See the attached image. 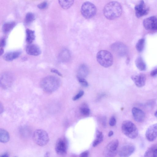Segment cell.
I'll use <instances>...</instances> for the list:
<instances>
[{
	"instance_id": "1",
	"label": "cell",
	"mask_w": 157,
	"mask_h": 157,
	"mask_svg": "<svg viewBox=\"0 0 157 157\" xmlns=\"http://www.w3.org/2000/svg\"><path fill=\"white\" fill-rule=\"evenodd\" d=\"M122 12V6L120 3L116 1L110 2L105 6L103 13L108 19L113 20L119 17Z\"/></svg>"
},
{
	"instance_id": "2",
	"label": "cell",
	"mask_w": 157,
	"mask_h": 157,
	"mask_svg": "<svg viewBox=\"0 0 157 157\" xmlns=\"http://www.w3.org/2000/svg\"><path fill=\"white\" fill-rule=\"evenodd\" d=\"M60 84V79L54 76H48L44 78L40 82V85L44 91L52 92L59 87Z\"/></svg>"
},
{
	"instance_id": "3",
	"label": "cell",
	"mask_w": 157,
	"mask_h": 157,
	"mask_svg": "<svg viewBox=\"0 0 157 157\" xmlns=\"http://www.w3.org/2000/svg\"><path fill=\"white\" fill-rule=\"evenodd\" d=\"M123 133L127 137L131 139H134L138 136V132L136 125L129 120L124 121L121 125Z\"/></svg>"
},
{
	"instance_id": "4",
	"label": "cell",
	"mask_w": 157,
	"mask_h": 157,
	"mask_svg": "<svg viewBox=\"0 0 157 157\" xmlns=\"http://www.w3.org/2000/svg\"><path fill=\"white\" fill-rule=\"evenodd\" d=\"M96 59L98 62L102 66L108 67L111 66L113 63L112 54L106 50H101L97 54Z\"/></svg>"
},
{
	"instance_id": "5",
	"label": "cell",
	"mask_w": 157,
	"mask_h": 157,
	"mask_svg": "<svg viewBox=\"0 0 157 157\" xmlns=\"http://www.w3.org/2000/svg\"><path fill=\"white\" fill-rule=\"evenodd\" d=\"M33 138L35 143L40 146H44L47 145L49 140L47 132L40 129H37L34 132Z\"/></svg>"
},
{
	"instance_id": "6",
	"label": "cell",
	"mask_w": 157,
	"mask_h": 157,
	"mask_svg": "<svg viewBox=\"0 0 157 157\" xmlns=\"http://www.w3.org/2000/svg\"><path fill=\"white\" fill-rule=\"evenodd\" d=\"M81 12L84 18L89 19L95 16L96 13L97 9L93 4L90 2H86L82 5Z\"/></svg>"
},
{
	"instance_id": "7",
	"label": "cell",
	"mask_w": 157,
	"mask_h": 157,
	"mask_svg": "<svg viewBox=\"0 0 157 157\" xmlns=\"http://www.w3.org/2000/svg\"><path fill=\"white\" fill-rule=\"evenodd\" d=\"M119 141L118 140H113L105 147L104 151L105 157H114L117 154Z\"/></svg>"
},
{
	"instance_id": "8",
	"label": "cell",
	"mask_w": 157,
	"mask_h": 157,
	"mask_svg": "<svg viewBox=\"0 0 157 157\" xmlns=\"http://www.w3.org/2000/svg\"><path fill=\"white\" fill-rule=\"evenodd\" d=\"M68 147V142L67 140L64 137L58 139L56 144L55 149L57 154L60 155L65 154Z\"/></svg>"
},
{
	"instance_id": "9",
	"label": "cell",
	"mask_w": 157,
	"mask_h": 157,
	"mask_svg": "<svg viewBox=\"0 0 157 157\" xmlns=\"http://www.w3.org/2000/svg\"><path fill=\"white\" fill-rule=\"evenodd\" d=\"M111 47L113 51L119 56H124L127 53V48L121 42H117L114 43L112 44Z\"/></svg>"
},
{
	"instance_id": "10",
	"label": "cell",
	"mask_w": 157,
	"mask_h": 157,
	"mask_svg": "<svg viewBox=\"0 0 157 157\" xmlns=\"http://www.w3.org/2000/svg\"><path fill=\"white\" fill-rule=\"evenodd\" d=\"M135 147L134 145L131 144L124 145L120 149L119 155L121 157H128L134 152Z\"/></svg>"
},
{
	"instance_id": "11",
	"label": "cell",
	"mask_w": 157,
	"mask_h": 157,
	"mask_svg": "<svg viewBox=\"0 0 157 157\" xmlns=\"http://www.w3.org/2000/svg\"><path fill=\"white\" fill-rule=\"evenodd\" d=\"M143 25L147 30H157V18L152 16L146 18L143 21Z\"/></svg>"
},
{
	"instance_id": "12",
	"label": "cell",
	"mask_w": 157,
	"mask_h": 157,
	"mask_svg": "<svg viewBox=\"0 0 157 157\" xmlns=\"http://www.w3.org/2000/svg\"><path fill=\"white\" fill-rule=\"evenodd\" d=\"M13 80L12 74L8 72L4 73L1 76V86L4 88H8L12 84Z\"/></svg>"
},
{
	"instance_id": "13",
	"label": "cell",
	"mask_w": 157,
	"mask_h": 157,
	"mask_svg": "<svg viewBox=\"0 0 157 157\" xmlns=\"http://www.w3.org/2000/svg\"><path fill=\"white\" fill-rule=\"evenodd\" d=\"M145 136L147 139L149 141L155 140L157 137V123L150 126L147 129Z\"/></svg>"
},
{
	"instance_id": "14",
	"label": "cell",
	"mask_w": 157,
	"mask_h": 157,
	"mask_svg": "<svg viewBox=\"0 0 157 157\" xmlns=\"http://www.w3.org/2000/svg\"><path fill=\"white\" fill-rule=\"evenodd\" d=\"M135 9L136 11V15L137 17L147 14L148 13V9L146 6L143 1H141L138 4L136 5Z\"/></svg>"
},
{
	"instance_id": "15",
	"label": "cell",
	"mask_w": 157,
	"mask_h": 157,
	"mask_svg": "<svg viewBox=\"0 0 157 157\" xmlns=\"http://www.w3.org/2000/svg\"><path fill=\"white\" fill-rule=\"evenodd\" d=\"M132 113L134 120L136 122H141L144 120L145 113L140 109L136 107L133 108L132 109Z\"/></svg>"
},
{
	"instance_id": "16",
	"label": "cell",
	"mask_w": 157,
	"mask_h": 157,
	"mask_svg": "<svg viewBox=\"0 0 157 157\" xmlns=\"http://www.w3.org/2000/svg\"><path fill=\"white\" fill-rule=\"evenodd\" d=\"M25 51L28 54L37 56L40 55L41 51L40 47L37 45L34 44H29L25 48Z\"/></svg>"
},
{
	"instance_id": "17",
	"label": "cell",
	"mask_w": 157,
	"mask_h": 157,
	"mask_svg": "<svg viewBox=\"0 0 157 157\" xmlns=\"http://www.w3.org/2000/svg\"><path fill=\"white\" fill-rule=\"evenodd\" d=\"M136 86L139 87L143 86L145 84L146 81V76L143 74L133 75L131 77Z\"/></svg>"
},
{
	"instance_id": "18",
	"label": "cell",
	"mask_w": 157,
	"mask_h": 157,
	"mask_svg": "<svg viewBox=\"0 0 157 157\" xmlns=\"http://www.w3.org/2000/svg\"><path fill=\"white\" fill-rule=\"evenodd\" d=\"M21 53V51L20 50L8 52L4 55L3 58L6 61H12L19 57Z\"/></svg>"
},
{
	"instance_id": "19",
	"label": "cell",
	"mask_w": 157,
	"mask_h": 157,
	"mask_svg": "<svg viewBox=\"0 0 157 157\" xmlns=\"http://www.w3.org/2000/svg\"><path fill=\"white\" fill-rule=\"evenodd\" d=\"M89 73L88 67L85 64L81 65L78 71L77 78H83L86 77Z\"/></svg>"
},
{
	"instance_id": "20",
	"label": "cell",
	"mask_w": 157,
	"mask_h": 157,
	"mask_svg": "<svg viewBox=\"0 0 157 157\" xmlns=\"http://www.w3.org/2000/svg\"><path fill=\"white\" fill-rule=\"evenodd\" d=\"M135 64L138 69L141 71H144L146 69V65L142 58L138 57L135 60Z\"/></svg>"
},
{
	"instance_id": "21",
	"label": "cell",
	"mask_w": 157,
	"mask_h": 157,
	"mask_svg": "<svg viewBox=\"0 0 157 157\" xmlns=\"http://www.w3.org/2000/svg\"><path fill=\"white\" fill-rule=\"evenodd\" d=\"M10 136L8 132L3 128L0 129V141L2 143H6L10 140Z\"/></svg>"
},
{
	"instance_id": "22",
	"label": "cell",
	"mask_w": 157,
	"mask_h": 157,
	"mask_svg": "<svg viewBox=\"0 0 157 157\" xmlns=\"http://www.w3.org/2000/svg\"><path fill=\"white\" fill-rule=\"evenodd\" d=\"M26 40L27 42L29 44H31L35 39L34 31L27 29L26 30Z\"/></svg>"
},
{
	"instance_id": "23",
	"label": "cell",
	"mask_w": 157,
	"mask_h": 157,
	"mask_svg": "<svg viewBox=\"0 0 157 157\" xmlns=\"http://www.w3.org/2000/svg\"><path fill=\"white\" fill-rule=\"evenodd\" d=\"M16 23L14 21H10L5 23L2 27V30L5 33L9 32L15 26Z\"/></svg>"
},
{
	"instance_id": "24",
	"label": "cell",
	"mask_w": 157,
	"mask_h": 157,
	"mask_svg": "<svg viewBox=\"0 0 157 157\" xmlns=\"http://www.w3.org/2000/svg\"><path fill=\"white\" fill-rule=\"evenodd\" d=\"M70 57V54L69 51L66 49H64L60 52L58 58L60 60L64 61L68 60Z\"/></svg>"
},
{
	"instance_id": "25",
	"label": "cell",
	"mask_w": 157,
	"mask_h": 157,
	"mask_svg": "<svg viewBox=\"0 0 157 157\" xmlns=\"http://www.w3.org/2000/svg\"><path fill=\"white\" fill-rule=\"evenodd\" d=\"M103 137L102 132L97 130L96 132V137L93 142V146L95 147L101 142L103 141Z\"/></svg>"
},
{
	"instance_id": "26",
	"label": "cell",
	"mask_w": 157,
	"mask_h": 157,
	"mask_svg": "<svg viewBox=\"0 0 157 157\" xmlns=\"http://www.w3.org/2000/svg\"><path fill=\"white\" fill-rule=\"evenodd\" d=\"M73 0H59V3L60 6L63 9H67L72 5Z\"/></svg>"
},
{
	"instance_id": "27",
	"label": "cell",
	"mask_w": 157,
	"mask_h": 157,
	"mask_svg": "<svg viewBox=\"0 0 157 157\" xmlns=\"http://www.w3.org/2000/svg\"><path fill=\"white\" fill-rule=\"evenodd\" d=\"M35 19L34 14L31 12H28L26 14L25 18V22L27 24H30Z\"/></svg>"
},
{
	"instance_id": "28",
	"label": "cell",
	"mask_w": 157,
	"mask_h": 157,
	"mask_svg": "<svg viewBox=\"0 0 157 157\" xmlns=\"http://www.w3.org/2000/svg\"><path fill=\"white\" fill-rule=\"evenodd\" d=\"M144 43L145 40L144 38L140 39L138 40L136 45V48L138 52H140L143 50Z\"/></svg>"
},
{
	"instance_id": "29",
	"label": "cell",
	"mask_w": 157,
	"mask_h": 157,
	"mask_svg": "<svg viewBox=\"0 0 157 157\" xmlns=\"http://www.w3.org/2000/svg\"><path fill=\"white\" fill-rule=\"evenodd\" d=\"M80 111L81 114L84 116H88L90 113V109L86 105H83L80 107Z\"/></svg>"
},
{
	"instance_id": "30",
	"label": "cell",
	"mask_w": 157,
	"mask_h": 157,
	"mask_svg": "<svg viewBox=\"0 0 157 157\" xmlns=\"http://www.w3.org/2000/svg\"><path fill=\"white\" fill-rule=\"evenodd\" d=\"M154 147H151L148 148L145 152L144 157H153Z\"/></svg>"
},
{
	"instance_id": "31",
	"label": "cell",
	"mask_w": 157,
	"mask_h": 157,
	"mask_svg": "<svg viewBox=\"0 0 157 157\" xmlns=\"http://www.w3.org/2000/svg\"><path fill=\"white\" fill-rule=\"evenodd\" d=\"M78 80L81 85L84 87H87L88 86L87 82L84 78H77Z\"/></svg>"
},
{
	"instance_id": "32",
	"label": "cell",
	"mask_w": 157,
	"mask_h": 157,
	"mask_svg": "<svg viewBox=\"0 0 157 157\" xmlns=\"http://www.w3.org/2000/svg\"><path fill=\"white\" fill-rule=\"evenodd\" d=\"M48 5L47 2L46 1H44L38 4L37 6L40 9H44L47 7Z\"/></svg>"
},
{
	"instance_id": "33",
	"label": "cell",
	"mask_w": 157,
	"mask_h": 157,
	"mask_svg": "<svg viewBox=\"0 0 157 157\" xmlns=\"http://www.w3.org/2000/svg\"><path fill=\"white\" fill-rule=\"evenodd\" d=\"M84 94V92L82 90L80 91L73 98V100L76 101L78 100L82 97Z\"/></svg>"
},
{
	"instance_id": "34",
	"label": "cell",
	"mask_w": 157,
	"mask_h": 157,
	"mask_svg": "<svg viewBox=\"0 0 157 157\" xmlns=\"http://www.w3.org/2000/svg\"><path fill=\"white\" fill-rule=\"evenodd\" d=\"M116 123V119L114 116L112 117L109 121V125L111 126H114Z\"/></svg>"
},
{
	"instance_id": "35",
	"label": "cell",
	"mask_w": 157,
	"mask_h": 157,
	"mask_svg": "<svg viewBox=\"0 0 157 157\" xmlns=\"http://www.w3.org/2000/svg\"><path fill=\"white\" fill-rule=\"evenodd\" d=\"M6 44V40L4 38L2 37L0 40V48H3Z\"/></svg>"
},
{
	"instance_id": "36",
	"label": "cell",
	"mask_w": 157,
	"mask_h": 157,
	"mask_svg": "<svg viewBox=\"0 0 157 157\" xmlns=\"http://www.w3.org/2000/svg\"><path fill=\"white\" fill-rule=\"evenodd\" d=\"M88 152L87 151H85L80 154L79 157H88Z\"/></svg>"
},
{
	"instance_id": "37",
	"label": "cell",
	"mask_w": 157,
	"mask_h": 157,
	"mask_svg": "<svg viewBox=\"0 0 157 157\" xmlns=\"http://www.w3.org/2000/svg\"><path fill=\"white\" fill-rule=\"evenodd\" d=\"M150 74L151 76L152 77L156 75H157V68L152 70Z\"/></svg>"
},
{
	"instance_id": "38",
	"label": "cell",
	"mask_w": 157,
	"mask_h": 157,
	"mask_svg": "<svg viewBox=\"0 0 157 157\" xmlns=\"http://www.w3.org/2000/svg\"><path fill=\"white\" fill-rule=\"evenodd\" d=\"M51 71L56 73V74L58 75L59 76H62V75L57 70L55 69H52L51 70Z\"/></svg>"
},
{
	"instance_id": "39",
	"label": "cell",
	"mask_w": 157,
	"mask_h": 157,
	"mask_svg": "<svg viewBox=\"0 0 157 157\" xmlns=\"http://www.w3.org/2000/svg\"><path fill=\"white\" fill-rule=\"evenodd\" d=\"M153 157H157V148L154 147Z\"/></svg>"
},
{
	"instance_id": "40",
	"label": "cell",
	"mask_w": 157,
	"mask_h": 157,
	"mask_svg": "<svg viewBox=\"0 0 157 157\" xmlns=\"http://www.w3.org/2000/svg\"><path fill=\"white\" fill-rule=\"evenodd\" d=\"M0 157H9V155L7 153H5L2 155Z\"/></svg>"
},
{
	"instance_id": "41",
	"label": "cell",
	"mask_w": 157,
	"mask_h": 157,
	"mask_svg": "<svg viewBox=\"0 0 157 157\" xmlns=\"http://www.w3.org/2000/svg\"><path fill=\"white\" fill-rule=\"evenodd\" d=\"M113 134V132L112 131H110L108 133V136L109 137L111 136Z\"/></svg>"
},
{
	"instance_id": "42",
	"label": "cell",
	"mask_w": 157,
	"mask_h": 157,
	"mask_svg": "<svg viewBox=\"0 0 157 157\" xmlns=\"http://www.w3.org/2000/svg\"><path fill=\"white\" fill-rule=\"evenodd\" d=\"M50 155L49 152H47L45 154L44 157H49Z\"/></svg>"
},
{
	"instance_id": "43",
	"label": "cell",
	"mask_w": 157,
	"mask_h": 157,
	"mask_svg": "<svg viewBox=\"0 0 157 157\" xmlns=\"http://www.w3.org/2000/svg\"><path fill=\"white\" fill-rule=\"evenodd\" d=\"M4 52V49L3 48H0V54L1 56Z\"/></svg>"
},
{
	"instance_id": "44",
	"label": "cell",
	"mask_w": 157,
	"mask_h": 157,
	"mask_svg": "<svg viewBox=\"0 0 157 157\" xmlns=\"http://www.w3.org/2000/svg\"><path fill=\"white\" fill-rule=\"evenodd\" d=\"M155 116L157 118V110L155 113Z\"/></svg>"
},
{
	"instance_id": "45",
	"label": "cell",
	"mask_w": 157,
	"mask_h": 157,
	"mask_svg": "<svg viewBox=\"0 0 157 157\" xmlns=\"http://www.w3.org/2000/svg\"><path fill=\"white\" fill-rule=\"evenodd\" d=\"M16 157V156H15V157Z\"/></svg>"
}]
</instances>
